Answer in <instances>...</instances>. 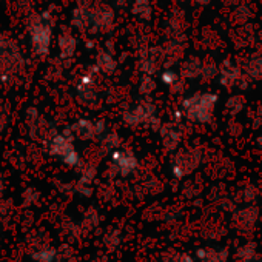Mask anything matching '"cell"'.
Segmentation results:
<instances>
[{"label":"cell","instance_id":"1","mask_svg":"<svg viewBox=\"0 0 262 262\" xmlns=\"http://www.w3.org/2000/svg\"><path fill=\"white\" fill-rule=\"evenodd\" d=\"M217 99L219 97L214 93H199L184 102V110L191 120L205 123L211 119Z\"/></svg>","mask_w":262,"mask_h":262},{"label":"cell","instance_id":"2","mask_svg":"<svg viewBox=\"0 0 262 262\" xmlns=\"http://www.w3.org/2000/svg\"><path fill=\"white\" fill-rule=\"evenodd\" d=\"M199 164V153L193 150H184L178 155L174 161L173 171L176 173L178 178H182L185 174H190Z\"/></svg>","mask_w":262,"mask_h":262},{"label":"cell","instance_id":"3","mask_svg":"<svg viewBox=\"0 0 262 262\" xmlns=\"http://www.w3.org/2000/svg\"><path fill=\"white\" fill-rule=\"evenodd\" d=\"M30 31H31V37H33V45L36 53H47L48 43H50V28L42 24L40 19H36L31 22L30 25Z\"/></svg>","mask_w":262,"mask_h":262},{"label":"cell","instance_id":"4","mask_svg":"<svg viewBox=\"0 0 262 262\" xmlns=\"http://www.w3.org/2000/svg\"><path fill=\"white\" fill-rule=\"evenodd\" d=\"M245 76L242 74V71L231 62H224V65L219 68V80L227 88H231L234 85H242Z\"/></svg>","mask_w":262,"mask_h":262},{"label":"cell","instance_id":"5","mask_svg":"<svg viewBox=\"0 0 262 262\" xmlns=\"http://www.w3.org/2000/svg\"><path fill=\"white\" fill-rule=\"evenodd\" d=\"M51 147H53V151H54L56 155H59L67 164H70V165L77 164V155L74 153L71 144H70L67 139H63V138H56V139L53 141Z\"/></svg>","mask_w":262,"mask_h":262},{"label":"cell","instance_id":"6","mask_svg":"<svg viewBox=\"0 0 262 262\" xmlns=\"http://www.w3.org/2000/svg\"><path fill=\"white\" fill-rule=\"evenodd\" d=\"M19 68L17 54L8 50H4L0 54V74H14Z\"/></svg>","mask_w":262,"mask_h":262},{"label":"cell","instance_id":"7","mask_svg":"<svg viewBox=\"0 0 262 262\" xmlns=\"http://www.w3.org/2000/svg\"><path fill=\"white\" fill-rule=\"evenodd\" d=\"M199 262H227L228 254L227 250H214V248H201L198 250Z\"/></svg>","mask_w":262,"mask_h":262},{"label":"cell","instance_id":"8","mask_svg":"<svg viewBox=\"0 0 262 262\" xmlns=\"http://www.w3.org/2000/svg\"><path fill=\"white\" fill-rule=\"evenodd\" d=\"M136 159L129 153H120L116 156V167L122 174H128L136 168Z\"/></svg>","mask_w":262,"mask_h":262},{"label":"cell","instance_id":"9","mask_svg":"<svg viewBox=\"0 0 262 262\" xmlns=\"http://www.w3.org/2000/svg\"><path fill=\"white\" fill-rule=\"evenodd\" d=\"M237 259H239V262H260V256L256 251V247L251 245V244L239 248Z\"/></svg>","mask_w":262,"mask_h":262},{"label":"cell","instance_id":"10","mask_svg":"<svg viewBox=\"0 0 262 262\" xmlns=\"http://www.w3.org/2000/svg\"><path fill=\"white\" fill-rule=\"evenodd\" d=\"M251 80H262V57H254L247 63V76Z\"/></svg>","mask_w":262,"mask_h":262},{"label":"cell","instance_id":"11","mask_svg":"<svg viewBox=\"0 0 262 262\" xmlns=\"http://www.w3.org/2000/svg\"><path fill=\"white\" fill-rule=\"evenodd\" d=\"M179 141H181L179 133H178V131H176L174 128L167 126V128L164 129V133H162V142H164L165 148H168V150H174V148L178 147Z\"/></svg>","mask_w":262,"mask_h":262},{"label":"cell","instance_id":"12","mask_svg":"<svg viewBox=\"0 0 262 262\" xmlns=\"http://www.w3.org/2000/svg\"><path fill=\"white\" fill-rule=\"evenodd\" d=\"M201 67L202 63L196 59V57H191L188 59L184 67H182V74L188 79H193V77H198L201 74Z\"/></svg>","mask_w":262,"mask_h":262},{"label":"cell","instance_id":"13","mask_svg":"<svg viewBox=\"0 0 262 262\" xmlns=\"http://www.w3.org/2000/svg\"><path fill=\"white\" fill-rule=\"evenodd\" d=\"M227 108H228L230 114H237V113L244 108V97H241V96H233L231 99H228Z\"/></svg>","mask_w":262,"mask_h":262},{"label":"cell","instance_id":"14","mask_svg":"<svg viewBox=\"0 0 262 262\" xmlns=\"http://www.w3.org/2000/svg\"><path fill=\"white\" fill-rule=\"evenodd\" d=\"M77 133H79L80 138L88 139V138H91L94 135V126L91 123H88V122H80L77 125Z\"/></svg>","mask_w":262,"mask_h":262},{"label":"cell","instance_id":"15","mask_svg":"<svg viewBox=\"0 0 262 262\" xmlns=\"http://www.w3.org/2000/svg\"><path fill=\"white\" fill-rule=\"evenodd\" d=\"M135 11L142 16V17H148L150 16V2L148 0H136L135 2Z\"/></svg>","mask_w":262,"mask_h":262},{"label":"cell","instance_id":"16","mask_svg":"<svg viewBox=\"0 0 262 262\" xmlns=\"http://www.w3.org/2000/svg\"><path fill=\"white\" fill-rule=\"evenodd\" d=\"M60 47H62V53H65L67 56H70L73 53V50H74V40L70 36H62Z\"/></svg>","mask_w":262,"mask_h":262},{"label":"cell","instance_id":"17","mask_svg":"<svg viewBox=\"0 0 262 262\" xmlns=\"http://www.w3.org/2000/svg\"><path fill=\"white\" fill-rule=\"evenodd\" d=\"M201 74L204 76V79H211L217 74V67L214 63H205L201 67Z\"/></svg>","mask_w":262,"mask_h":262},{"label":"cell","instance_id":"18","mask_svg":"<svg viewBox=\"0 0 262 262\" xmlns=\"http://www.w3.org/2000/svg\"><path fill=\"white\" fill-rule=\"evenodd\" d=\"M99 65L105 70V71H110L111 68H114V62H113V59L110 57V56H106V54H103L102 56V59H99Z\"/></svg>","mask_w":262,"mask_h":262},{"label":"cell","instance_id":"19","mask_svg":"<svg viewBox=\"0 0 262 262\" xmlns=\"http://www.w3.org/2000/svg\"><path fill=\"white\" fill-rule=\"evenodd\" d=\"M174 262H194V260H193V257L188 256V254H181Z\"/></svg>","mask_w":262,"mask_h":262},{"label":"cell","instance_id":"20","mask_svg":"<svg viewBox=\"0 0 262 262\" xmlns=\"http://www.w3.org/2000/svg\"><path fill=\"white\" fill-rule=\"evenodd\" d=\"M257 145H259V147L262 148V135H260V136L257 138Z\"/></svg>","mask_w":262,"mask_h":262},{"label":"cell","instance_id":"21","mask_svg":"<svg viewBox=\"0 0 262 262\" xmlns=\"http://www.w3.org/2000/svg\"><path fill=\"white\" fill-rule=\"evenodd\" d=\"M196 2H198V4H208L210 0H196Z\"/></svg>","mask_w":262,"mask_h":262},{"label":"cell","instance_id":"22","mask_svg":"<svg viewBox=\"0 0 262 262\" xmlns=\"http://www.w3.org/2000/svg\"><path fill=\"white\" fill-rule=\"evenodd\" d=\"M259 120H260V122H262V110H260V111H259Z\"/></svg>","mask_w":262,"mask_h":262}]
</instances>
